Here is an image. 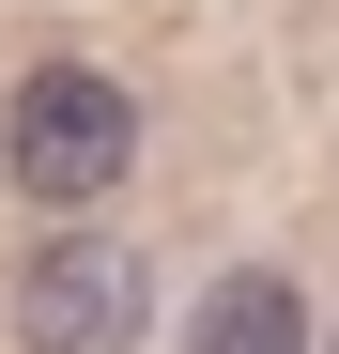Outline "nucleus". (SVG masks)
I'll use <instances>...</instances> for the list:
<instances>
[{
    "instance_id": "7ed1b4c3",
    "label": "nucleus",
    "mask_w": 339,
    "mask_h": 354,
    "mask_svg": "<svg viewBox=\"0 0 339 354\" xmlns=\"http://www.w3.org/2000/svg\"><path fill=\"white\" fill-rule=\"evenodd\" d=\"M185 354H309V292H293V277H262V262H247V277H216V292H201V324H185Z\"/></svg>"
},
{
    "instance_id": "f03ea898",
    "label": "nucleus",
    "mask_w": 339,
    "mask_h": 354,
    "mask_svg": "<svg viewBox=\"0 0 339 354\" xmlns=\"http://www.w3.org/2000/svg\"><path fill=\"white\" fill-rule=\"evenodd\" d=\"M139 262L108 247V231H62V247L16 262V354H124L139 339Z\"/></svg>"
},
{
    "instance_id": "f257e3e1",
    "label": "nucleus",
    "mask_w": 339,
    "mask_h": 354,
    "mask_svg": "<svg viewBox=\"0 0 339 354\" xmlns=\"http://www.w3.org/2000/svg\"><path fill=\"white\" fill-rule=\"evenodd\" d=\"M0 169H16V201H46V216L108 201V185L139 169V108H124V77H93V62L16 77V108H0Z\"/></svg>"
}]
</instances>
